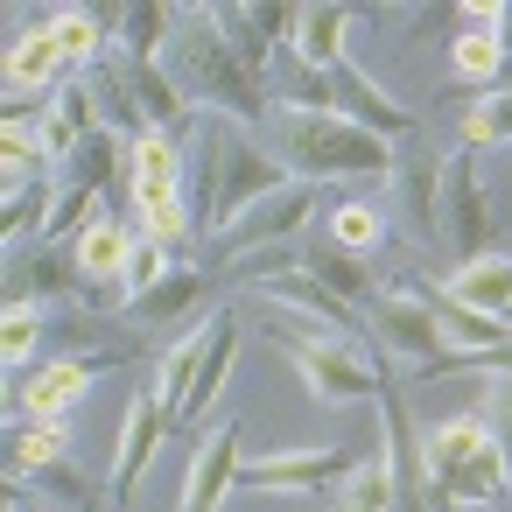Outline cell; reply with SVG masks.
<instances>
[{
	"mask_svg": "<svg viewBox=\"0 0 512 512\" xmlns=\"http://www.w3.org/2000/svg\"><path fill=\"white\" fill-rule=\"evenodd\" d=\"M176 85L190 92L197 113L211 120H232V127H267L274 120V99H267V78L232 50V36L218 29V8H176V36H169V57Z\"/></svg>",
	"mask_w": 512,
	"mask_h": 512,
	"instance_id": "1",
	"label": "cell"
},
{
	"mask_svg": "<svg viewBox=\"0 0 512 512\" xmlns=\"http://www.w3.org/2000/svg\"><path fill=\"white\" fill-rule=\"evenodd\" d=\"M267 134H274V155L288 162V176H295V183H316V190H330V183H386L393 162H400L393 141L351 127L344 113H295V106H274Z\"/></svg>",
	"mask_w": 512,
	"mask_h": 512,
	"instance_id": "2",
	"label": "cell"
},
{
	"mask_svg": "<svg viewBox=\"0 0 512 512\" xmlns=\"http://www.w3.org/2000/svg\"><path fill=\"white\" fill-rule=\"evenodd\" d=\"M421 477H428L435 512L505 505V491H512V463H505L484 414H449V421L421 428Z\"/></svg>",
	"mask_w": 512,
	"mask_h": 512,
	"instance_id": "3",
	"label": "cell"
},
{
	"mask_svg": "<svg viewBox=\"0 0 512 512\" xmlns=\"http://www.w3.org/2000/svg\"><path fill=\"white\" fill-rule=\"evenodd\" d=\"M295 176H288V162L281 155H267V148H253L246 141V127H232V120H211V169H204V239L218 246L253 204H267V197H281Z\"/></svg>",
	"mask_w": 512,
	"mask_h": 512,
	"instance_id": "4",
	"label": "cell"
},
{
	"mask_svg": "<svg viewBox=\"0 0 512 512\" xmlns=\"http://www.w3.org/2000/svg\"><path fill=\"white\" fill-rule=\"evenodd\" d=\"M281 351L295 358L302 386L323 407H372V400H386V379H379V365L365 358L358 337H302V330H281Z\"/></svg>",
	"mask_w": 512,
	"mask_h": 512,
	"instance_id": "5",
	"label": "cell"
},
{
	"mask_svg": "<svg viewBox=\"0 0 512 512\" xmlns=\"http://www.w3.org/2000/svg\"><path fill=\"white\" fill-rule=\"evenodd\" d=\"M365 330L379 337V351L407 358V365H435V372H456V351H449V330H442V302L421 295V288H379L365 302Z\"/></svg>",
	"mask_w": 512,
	"mask_h": 512,
	"instance_id": "6",
	"label": "cell"
},
{
	"mask_svg": "<svg viewBox=\"0 0 512 512\" xmlns=\"http://www.w3.org/2000/svg\"><path fill=\"white\" fill-rule=\"evenodd\" d=\"M491 232H498V211H491V183L477 169V148H449L442 155V246L463 267L477 253H498Z\"/></svg>",
	"mask_w": 512,
	"mask_h": 512,
	"instance_id": "7",
	"label": "cell"
},
{
	"mask_svg": "<svg viewBox=\"0 0 512 512\" xmlns=\"http://www.w3.org/2000/svg\"><path fill=\"white\" fill-rule=\"evenodd\" d=\"M316 211H323V190H316V183H288L281 197L253 204V211L218 239V260H246V253H267V246H302L309 225H316Z\"/></svg>",
	"mask_w": 512,
	"mask_h": 512,
	"instance_id": "8",
	"label": "cell"
},
{
	"mask_svg": "<svg viewBox=\"0 0 512 512\" xmlns=\"http://www.w3.org/2000/svg\"><path fill=\"white\" fill-rule=\"evenodd\" d=\"M64 43H57V29H50V15L43 22H29L22 8H15V43H8V64H0V78H8V113H29L36 99L50 106V92L64 85Z\"/></svg>",
	"mask_w": 512,
	"mask_h": 512,
	"instance_id": "9",
	"label": "cell"
},
{
	"mask_svg": "<svg viewBox=\"0 0 512 512\" xmlns=\"http://www.w3.org/2000/svg\"><path fill=\"white\" fill-rule=\"evenodd\" d=\"M169 428H176L169 400H162L155 386H141V393L127 400V421H120V449H113L106 498H134V484L148 477V463H155V449H162V435H169Z\"/></svg>",
	"mask_w": 512,
	"mask_h": 512,
	"instance_id": "10",
	"label": "cell"
},
{
	"mask_svg": "<svg viewBox=\"0 0 512 512\" xmlns=\"http://www.w3.org/2000/svg\"><path fill=\"white\" fill-rule=\"evenodd\" d=\"M351 470H358V456H344V449H274V456L246 463V484L274 491V498H309V491H337Z\"/></svg>",
	"mask_w": 512,
	"mask_h": 512,
	"instance_id": "11",
	"label": "cell"
},
{
	"mask_svg": "<svg viewBox=\"0 0 512 512\" xmlns=\"http://www.w3.org/2000/svg\"><path fill=\"white\" fill-rule=\"evenodd\" d=\"M85 393H92V365H85V358H43L36 372L15 379V393H8V428H22V414H29V421H64Z\"/></svg>",
	"mask_w": 512,
	"mask_h": 512,
	"instance_id": "12",
	"label": "cell"
},
{
	"mask_svg": "<svg viewBox=\"0 0 512 512\" xmlns=\"http://www.w3.org/2000/svg\"><path fill=\"white\" fill-rule=\"evenodd\" d=\"M239 435H246L239 421H218V428L197 442L190 477H183V505H176V512H218V505H225V491L246 477V442H239Z\"/></svg>",
	"mask_w": 512,
	"mask_h": 512,
	"instance_id": "13",
	"label": "cell"
},
{
	"mask_svg": "<svg viewBox=\"0 0 512 512\" xmlns=\"http://www.w3.org/2000/svg\"><path fill=\"white\" fill-rule=\"evenodd\" d=\"M400 211L407 239H442V162L435 155H400L386 176V218Z\"/></svg>",
	"mask_w": 512,
	"mask_h": 512,
	"instance_id": "14",
	"label": "cell"
},
{
	"mask_svg": "<svg viewBox=\"0 0 512 512\" xmlns=\"http://www.w3.org/2000/svg\"><path fill=\"white\" fill-rule=\"evenodd\" d=\"M337 113L351 120V127H365V134H379V141H407L421 120H414V106H400L372 71H358V64H337Z\"/></svg>",
	"mask_w": 512,
	"mask_h": 512,
	"instance_id": "15",
	"label": "cell"
},
{
	"mask_svg": "<svg viewBox=\"0 0 512 512\" xmlns=\"http://www.w3.org/2000/svg\"><path fill=\"white\" fill-rule=\"evenodd\" d=\"M435 302L470 309V316H505L512 323V253H477L463 267H449V281L435 288Z\"/></svg>",
	"mask_w": 512,
	"mask_h": 512,
	"instance_id": "16",
	"label": "cell"
},
{
	"mask_svg": "<svg viewBox=\"0 0 512 512\" xmlns=\"http://www.w3.org/2000/svg\"><path fill=\"white\" fill-rule=\"evenodd\" d=\"M218 29H225L232 50L267 78V71L288 57V43H295V8H218Z\"/></svg>",
	"mask_w": 512,
	"mask_h": 512,
	"instance_id": "17",
	"label": "cell"
},
{
	"mask_svg": "<svg viewBox=\"0 0 512 512\" xmlns=\"http://www.w3.org/2000/svg\"><path fill=\"white\" fill-rule=\"evenodd\" d=\"M99 134V99H92V85L85 78H71V85H57L50 92V106H43V141H50V169H64L85 141Z\"/></svg>",
	"mask_w": 512,
	"mask_h": 512,
	"instance_id": "18",
	"label": "cell"
},
{
	"mask_svg": "<svg viewBox=\"0 0 512 512\" xmlns=\"http://www.w3.org/2000/svg\"><path fill=\"white\" fill-rule=\"evenodd\" d=\"M134 246H141V232H134V225L99 218L92 232H78V239H71V267H78V281H85V288H120V281H127Z\"/></svg>",
	"mask_w": 512,
	"mask_h": 512,
	"instance_id": "19",
	"label": "cell"
},
{
	"mask_svg": "<svg viewBox=\"0 0 512 512\" xmlns=\"http://www.w3.org/2000/svg\"><path fill=\"white\" fill-rule=\"evenodd\" d=\"M127 183H134V197L183 190V134H162V127H148L141 141H127Z\"/></svg>",
	"mask_w": 512,
	"mask_h": 512,
	"instance_id": "20",
	"label": "cell"
},
{
	"mask_svg": "<svg viewBox=\"0 0 512 512\" xmlns=\"http://www.w3.org/2000/svg\"><path fill=\"white\" fill-rule=\"evenodd\" d=\"M400 498H407L400 463H393V449H379V456H365V463L337 484L330 512H400Z\"/></svg>",
	"mask_w": 512,
	"mask_h": 512,
	"instance_id": "21",
	"label": "cell"
},
{
	"mask_svg": "<svg viewBox=\"0 0 512 512\" xmlns=\"http://www.w3.org/2000/svg\"><path fill=\"white\" fill-rule=\"evenodd\" d=\"M344 29H351V8H295V43H288V57L309 64V71H337V64H351V57H344Z\"/></svg>",
	"mask_w": 512,
	"mask_h": 512,
	"instance_id": "22",
	"label": "cell"
},
{
	"mask_svg": "<svg viewBox=\"0 0 512 512\" xmlns=\"http://www.w3.org/2000/svg\"><path fill=\"white\" fill-rule=\"evenodd\" d=\"M302 274H309V281H323L330 295H344L351 309L379 295V281H372V267H365L358 253H344V246H330V239H302Z\"/></svg>",
	"mask_w": 512,
	"mask_h": 512,
	"instance_id": "23",
	"label": "cell"
},
{
	"mask_svg": "<svg viewBox=\"0 0 512 512\" xmlns=\"http://www.w3.org/2000/svg\"><path fill=\"white\" fill-rule=\"evenodd\" d=\"M127 78H134V106H141V120L162 127V134H183V120H190L197 106H190V92L176 85V71H169V64H127Z\"/></svg>",
	"mask_w": 512,
	"mask_h": 512,
	"instance_id": "24",
	"label": "cell"
},
{
	"mask_svg": "<svg viewBox=\"0 0 512 512\" xmlns=\"http://www.w3.org/2000/svg\"><path fill=\"white\" fill-rule=\"evenodd\" d=\"M211 337H218V316H204L183 344L162 351V379H155V393L169 400L176 421H183V407H190V393H197V372H204V358H211Z\"/></svg>",
	"mask_w": 512,
	"mask_h": 512,
	"instance_id": "25",
	"label": "cell"
},
{
	"mask_svg": "<svg viewBox=\"0 0 512 512\" xmlns=\"http://www.w3.org/2000/svg\"><path fill=\"white\" fill-rule=\"evenodd\" d=\"M386 232H393V218H386V204H372V197H344V204L323 211V239L344 246V253H358V260L379 253Z\"/></svg>",
	"mask_w": 512,
	"mask_h": 512,
	"instance_id": "26",
	"label": "cell"
},
{
	"mask_svg": "<svg viewBox=\"0 0 512 512\" xmlns=\"http://www.w3.org/2000/svg\"><path fill=\"white\" fill-rule=\"evenodd\" d=\"M57 463H71V421H29V428H15V442H8V484H29V477H43Z\"/></svg>",
	"mask_w": 512,
	"mask_h": 512,
	"instance_id": "27",
	"label": "cell"
},
{
	"mask_svg": "<svg viewBox=\"0 0 512 512\" xmlns=\"http://www.w3.org/2000/svg\"><path fill=\"white\" fill-rule=\"evenodd\" d=\"M211 302V267H176L148 302H134V316L141 323H204L197 309Z\"/></svg>",
	"mask_w": 512,
	"mask_h": 512,
	"instance_id": "28",
	"label": "cell"
},
{
	"mask_svg": "<svg viewBox=\"0 0 512 512\" xmlns=\"http://www.w3.org/2000/svg\"><path fill=\"white\" fill-rule=\"evenodd\" d=\"M50 29H57V43H64V64L85 78V71H99L106 57H113V36H106V22L92 15V8H57L50 15Z\"/></svg>",
	"mask_w": 512,
	"mask_h": 512,
	"instance_id": "29",
	"label": "cell"
},
{
	"mask_svg": "<svg viewBox=\"0 0 512 512\" xmlns=\"http://www.w3.org/2000/svg\"><path fill=\"white\" fill-rule=\"evenodd\" d=\"M232 365H239V323H232V316H218V337H211V358H204V372H197V393H190L183 421H204V414L225 400V386H232Z\"/></svg>",
	"mask_w": 512,
	"mask_h": 512,
	"instance_id": "30",
	"label": "cell"
},
{
	"mask_svg": "<svg viewBox=\"0 0 512 512\" xmlns=\"http://www.w3.org/2000/svg\"><path fill=\"white\" fill-rule=\"evenodd\" d=\"M85 295V281H78V267H71V253H57V246H36V267L29 274H15V302H57V295Z\"/></svg>",
	"mask_w": 512,
	"mask_h": 512,
	"instance_id": "31",
	"label": "cell"
},
{
	"mask_svg": "<svg viewBox=\"0 0 512 512\" xmlns=\"http://www.w3.org/2000/svg\"><path fill=\"white\" fill-rule=\"evenodd\" d=\"M8 330H0V358H8V372H36V351H43V302H8V316H0Z\"/></svg>",
	"mask_w": 512,
	"mask_h": 512,
	"instance_id": "32",
	"label": "cell"
},
{
	"mask_svg": "<svg viewBox=\"0 0 512 512\" xmlns=\"http://www.w3.org/2000/svg\"><path fill=\"white\" fill-rule=\"evenodd\" d=\"M449 64H456V78H470V85H498L505 78V43L498 36H484V29H463L456 43H449Z\"/></svg>",
	"mask_w": 512,
	"mask_h": 512,
	"instance_id": "33",
	"label": "cell"
},
{
	"mask_svg": "<svg viewBox=\"0 0 512 512\" xmlns=\"http://www.w3.org/2000/svg\"><path fill=\"white\" fill-rule=\"evenodd\" d=\"M134 211H141V239H155V246H169V253L190 239V204H183V190L134 197Z\"/></svg>",
	"mask_w": 512,
	"mask_h": 512,
	"instance_id": "34",
	"label": "cell"
},
{
	"mask_svg": "<svg viewBox=\"0 0 512 512\" xmlns=\"http://www.w3.org/2000/svg\"><path fill=\"white\" fill-rule=\"evenodd\" d=\"M36 491H43V512H99V505H106V498H99V484H92L78 463L43 470V477H36Z\"/></svg>",
	"mask_w": 512,
	"mask_h": 512,
	"instance_id": "35",
	"label": "cell"
},
{
	"mask_svg": "<svg viewBox=\"0 0 512 512\" xmlns=\"http://www.w3.org/2000/svg\"><path fill=\"white\" fill-rule=\"evenodd\" d=\"M512 141V92H484L463 113V148H505Z\"/></svg>",
	"mask_w": 512,
	"mask_h": 512,
	"instance_id": "36",
	"label": "cell"
},
{
	"mask_svg": "<svg viewBox=\"0 0 512 512\" xmlns=\"http://www.w3.org/2000/svg\"><path fill=\"white\" fill-rule=\"evenodd\" d=\"M169 274H176V253H169V246H155V239H141V246H134V260H127V281H120V288H127V302H148ZM127 316H134V309H127Z\"/></svg>",
	"mask_w": 512,
	"mask_h": 512,
	"instance_id": "37",
	"label": "cell"
},
{
	"mask_svg": "<svg viewBox=\"0 0 512 512\" xmlns=\"http://www.w3.org/2000/svg\"><path fill=\"white\" fill-rule=\"evenodd\" d=\"M484 421H491V435H498V449H505V463H512V372H498L491 379V393H484V407H477Z\"/></svg>",
	"mask_w": 512,
	"mask_h": 512,
	"instance_id": "38",
	"label": "cell"
},
{
	"mask_svg": "<svg viewBox=\"0 0 512 512\" xmlns=\"http://www.w3.org/2000/svg\"><path fill=\"white\" fill-rule=\"evenodd\" d=\"M477 372H491V379H498V372H512V344H505V351H491V358H484Z\"/></svg>",
	"mask_w": 512,
	"mask_h": 512,
	"instance_id": "39",
	"label": "cell"
},
{
	"mask_svg": "<svg viewBox=\"0 0 512 512\" xmlns=\"http://www.w3.org/2000/svg\"><path fill=\"white\" fill-rule=\"evenodd\" d=\"M498 43H505V57H512V8H505V22H498Z\"/></svg>",
	"mask_w": 512,
	"mask_h": 512,
	"instance_id": "40",
	"label": "cell"
}]
</instances>
